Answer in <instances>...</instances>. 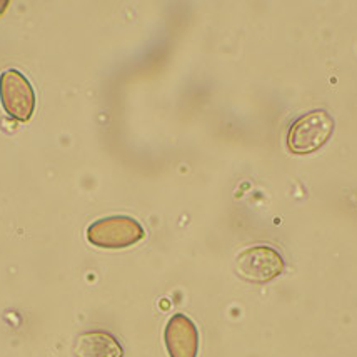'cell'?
Returning <instances> with one entry per match:
<instances>
[{
  "mask_svg": "<svg viewBox=\"0 0 357 357\" xmlns=\"http://www.w3.org/2000/svg\"><path fill=\"white\" fill-rule=\"evenodd\" d=\"M334 132V119L326 110H311L291 126L287 147L292 154L305 155L321 149Z\"/></svg>",
  "mask_w": 357,
  "mask_h": 357,
  "instance_id": "1",
  "label": "cell"
},
{
  "mask_svg": "<svg viewBox=\"0 0 357 357\" xmlns=\"http://www.w3.org/2000/svg\"><path fill=\"white\" fill-rule=\"evenodd\" d=\"M144 237L142 225L129 215H110L87 227V241L100 249H126Z\"/></svg>",
  "mask_w": 357,
  "mask_h": 357,
  "instance_id": "2",
  "label": "cell"
},
{
  "mask_svg": "<svg viewBox=\"0 0 357 357\" xmlns=\"http://www.w3.org/2000/svg\"><path fill=\"white\" fill-rule=\"evenodd\" d=\"M0 100L12 119L27 122L36 109V92L22 72L8 69L0 75Z\"/></svg>",
  "mask_w": 357,
  "mask_h": 357,
  "instance_id": "3",
  "label": "cell"
},
{
  "mask_svg": "<svg viewBox=\"0 0 357 357\" xmlns=\"http://www.w3.org/2000/svg\"><path fill=\"white\" fill-rule=\"evenodd\" d=\"M284 271V259L269 245L249 248L237 256L236 272L244 280L254 284H266Z\"/></svg>",
  "mask_w": 357,
  "mask_h": 357,
  "instance_id": "4",
  "label": "cell"
},
{
  "mask_svg": "<svg viewBox=\"0 0 357 357\" xmlns=\"http://www.w3.org/2000/svg\"><path fill=\"white\" fill-rule=\"evenodd\" d=\"M164 341L171 357H197L199 333L192 319L176 314L165 326Z\"/></svg>",
  "mask_w": 357,
  "mask_h": 357,
  "instance_id": "5",
  "label": "cell"
},
{
  "mask_svg": "<svg viewBox=\"0 0 357 357\" xmlns=\"http://www.w3.org/2000/svg\"><path fill=\"white\" fill-rule=\"evenodd\" d=\"M74 354L77 357H122L124 349L112 334L105 331H87L75 339Z\"/></svg>",
  "mask_w": 357,
  "mask_h": 357,
  "instance_id": "6",
  "label": "cell"
}]
</instances>
